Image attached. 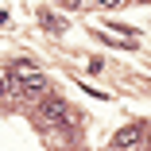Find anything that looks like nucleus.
<instances>
[{
	"label": "nucleus",
	"instance_id": "1",
	"mask_svg": "<svg viewBox=\"0 0 151 151\" xmlns=\"http://www.w3.org/2000/svg\"><path fill=\"white\" fill-rule=\"evenodd\" d=\"M12 89H16L19 97H39V93H47V78H43L35 66L16 62V66H12Z\"/></svg>",
	"mask_w": 151,
	"mask_h": 151
},
{
	"label": "nucleus",
	"instance_id": "2",
	"mask_svg": "<svg viewBox=\"0 0 151 151\" xmlns=\"http://www.w3.org/2000/svg\"><path fill=\"white\" fill-rule=\"evenodd\" d=\"M66 116H70V112H66V105L58 101V97H47V101L39 105V120H43L47 128H62Z\"/></svg>",
	"mask_w": 151,
	"mask_h": 151
},
{
	"label": "nucleus",
	"instance_id": "3",
	"mask_svg": "<svg viewBox=\"0 0 151 151\" xmlns=\"http://www.w3.org/2000/svg\"><path fill=\"white\" fill-rule=\"evenodd\" d=\"M139 139H143V128L139 124H128V128H120L112 136V151H132V147H139Z\"/></svg>",
	"mask_w": 151,
	"mask_h": 151
},
{
	"label": "nucleus",
	"instance_id": "4",
	"mask_svg": "<svg viewBox=\"0 0 151 151\" xmlns=\"http://www.w3.org/2000/svg\"><path fill=\"white\" fill-rule=\"evenodd\" d=\"M39 23L47 27L50 35H62V31H66V19H62V16H54L50 8H43V12H39Z\"/></svg>",
	"mask_w": 151,
	"mask_h": 151
},
{
	"label": "nucleus",
	"instance_id": "5",
	"mask_svg": "<svg viewBox=\"0 0 151 151\" xmlns=\"http://www.w3.org/2000/svg\"><path fill=\"white\" fill-rule=\"evenodd\" d=\"M58 4H62V8H81L85 0H58Z\"/></svg>",
	"mask_w": 151,
	"mask_h": 151
},
{
	"label": "nucleus",
	"instance_id": "6",
	"mask_svg": "<svg viewBox=\"0 0 151 151\" xmlns=\"http://www.w3.org/2000/svg\"><path fill=\"white\" fill-rule=\"evenodd\" d=\"M97 4H105V8H116V4H120V0H97Z\"/></svg>",
	"mask_w": 151,
	"mask_h": 151
},
{
	"label": "nucleus",
	"instance_id": "7",
	"mask_svg": "<svg viewBox=\"0 0 151 151\" xmlns=\"http://www.w3.org/2000/svg\"><path fill=\"white\" fill-rule=\"evenodd\" d=\"M4 93H8V81H4V78H0V97H4Z\"/></svg>",
	"mask_w": 151,
	"mask_h": 151
},
{
	"label": "nucleus",
	"instance_id": "8",
	"mask_svg": "<svg viewBox=\"0 0 151 151\" xmlns=\"http://www.w3.org/2000/svg\"><path fill=\"white\" fill-rule=\"evenodd\" d=\"M139 4H151V0H139Z\"/></svg>",
	"mask_w": 151,
	"mask_h": 151
},
{
	"label": "nucleus",
	"instance_id": "9",
	"mask_svg": "<svg viewBox=\"0 0 151 151\" xmlns=\"http://www.w3.org/2000/svg\"><path fill=\"white\" fill-rule=\"evenodd\" d=\"M147 147H151V136H147Z\"/></svg>",
	"mask_w": 151,
	"mask_h": 151
}]
</instances>
